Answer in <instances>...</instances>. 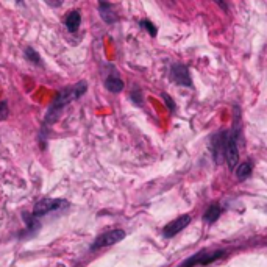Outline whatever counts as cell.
<instances>
[{
    "instance_id": "6da1fadb",
    "label": "cell",
    "mask_w": 267,
    "mask_h": 267,
    "mask_svg": "<svg viewBox=\"0 0 267 267\" xmlns=\"http://www.w3.org/2000/svg\"><path fill=\"white\" fill-rule=\"evenodd\" d=\"M88 91V83L86 81H78L74 86H68L63 91H59L56 94V97L53 98V102L50 104L47 113H46V119H44V127H49L59 119L63 110L74 100H78L81 95Z\"/></svg>"
},
{
    "instance_id": "7a4b0ae2",
    "label": "cell",
    "mask_w": 267,
    "mask_h": 267,
    "mask_svg": "<svg viewBox=\"0 0 267 267\" xmlns=\"http://www.w3.org/2000/svg\"><path fill=\"white\" fill-rule=\"evenodd\" d=\"M69 207V203L63 198H43L39 200L35 208H33V216L35 217H41V216H46L49 213L58 211L61 208H66Z\"/></svg>"
},
{
    "instance_id": "3957f363",
    "label": "cell",
    "mask_w": 267,
    "mask_h": 267,
    "mask_svg": "<svg viewBox=\"0 0 267 267\" xmlns=\"http://www.w3.org/2000/svg\"><path fill=\"white\" fill-rule=\"evenodd\" d=\"M124 238H125V231L120 230V228L107 231V233L95 238V241L91 245V250H98V249H104V247H110V245H114V244L120 242Z\"/></svg>"
},
{
    "instance_id": "277c9868",
    "label": "cell",
    "mask_w": 267,
    "mask_h": 267,
    "mask_svg": "<svg viewBox=\"0 0 267 267\" xmlns=\"http://www.w3.org/2000/svg\"><path fill=\"white\" fill-rule=\"evenodd\" d=\"M223 255H225L223 250H219V252H207V250H202V252H198L197 255L188 258L180 267H194V265H197V264H200V265H208V264L214 262L216 259L222 258Z\"/></svg>"
},
{
    "instance_id": "5b68a950",
    "label": "cell",
    "mask_w": 267,
    "mask_h": 267,
    "mask_svg": "<svg viewBox=\"0 0 267 267\" xmlns=\"http://www.w3.org/2000/svg\"><path fill=\"white\" fill-rule=\"evenodd\" d=\"M191 223V216L189 214H184V216H180L178 219L169 222L166 227L162 230V235L164 238H174L175 235H178L181 230H184Z\"/></svg>"
},
{
    "instance_id": "8992f818",
    "label": "cell",
    "mask_w": 267,
    "mask_h": 267,
    "mask_svg": "<svg viewBox=\"0 0 267 267\" xmlns=\"http://www.w3.org/2000/svg\"><path fill=\"white\" fill-rule=\"evenodd\" d=\"M171 77L175 83L181 85V86H192V81H191V75L188 72V68L183 66V64H174L171 68Z\"/></svg>"
},
{
    "instance_id": "52a82bcc",
    "label": "cell",
    "mask_w": 267,
    "mask_h": 267,
    "mask_svg": "<svg viewBox=\"0 0 267 267\" xmlns=\"http://www.w3.org/2000/svg\"><path fill=\"white\" fill-rule=\"evenodd\" d=\"M98 11H100L102 19H104L107 24H114L116 20H117V16H116V13L113 11L111 4L100 2V4H98Z\"/></svg>"
},
{
    "instance_id": "ba28073f",
    "label": "cell",
    "mask_w": 267,
    "mask_h": 267,
    "mask_svg": "<svg viewBox=\"0 0 267 267\" xmlns=\"http://www.w3.org/2000/svg\"><path fill=\"white\" fill-rule=\"evenodd\" d=\"M64 24H66V28H68L69 33H75V31L78 30L80 24H81V14H80V11H77V10L71 11V13L66 16Z\"/></svg>"
},
{
    "instance_id": "9c48e42d",
    "label": "cell",
    "mask_w": 267,
    "mask_h": 267,
    "mask_svg": "<svg viewBox=\"0 0 267 267\" xmlns=\"http://www.w3.org/2000/svg\"><path fill=\"white\" fill-rule=\"evenodd\" d=\"M105 88L110 91V92H120L122 89H124V81H122L117 75H110L107 80H105Z\"/></svg>"
},
{
    "instance_id": "30bf717a",
    "label": "cell",
    "mask_w": 267,
    "mask_h": 267,
    "mask_svg": "<svg viewBox=\"0 0 267 267\" xmlns=\"http://www.w3.org/2000/svg\"><path fill=\"white\" fill-rule=\"evenodd\" d=\"M252 162L250 161H245V162H241L239 164V168L236 169V175H238V180H245V178H249L252 175Z\"/></svg>"
},
{
    "instance_id": "8fae6325",
    "label": "cell",
    "mask_w": 267,
    "mask_h": 267,
    "mask_svg": "<svg viewBox=\"0 0 267 267\" xmlns=\"http://www.w3.org/2000/svg\"><path fill=\"white\" fill-rule=\"evenodd\" d=\"M219 216H220V207L219 205H211V207L207 210V213H205L203 219L207 220L208 223H213L219 219Z\"/></svg>"
},
{
    "instance_id": "7c38bea8",
    "label": "cell",
    "mask_w": 267,
    "mask_h": 267,
    "mask_svg": "<svg viewBox=\"0 0 267 267\" xmlns=\"http://www.w3.org/2000/svg\"><path fill=\"white\" fill-rule=\"evenodd\" d=\"M24 55H25V58L30 61V63H33V64H38V66H41V68L44 66V64H43V59H41L39 53H38L35 49H31V47H25V50H24Z\"/></svg>"
},
{
    "instance_id": "4fadbf2b",
    "label": "cell",
    "mask_w": 267,
    "mask_h": 267,
    "mask_svg": "<svg viewBox=\"0 0 267 267\" xmlns=\"http://www.w3.org/2000/svg\"><path fill=\"white\" fill-rule=\"evenodd\" d=\"M10 116V110H8V104L7 100H0V120H5Z\"/></svg>"
},
{
    "instance_id": "5bb4252c",
    "label": "cell",
    "mask_w": 267,
    "mask_h": 267,
    "mask_svg": "<svg viewBox=\"0 0 267 267\" xmlns=\"http://www.w3.org/2000/svg\"><path fill=\"white\" fill-rule=\"evenodd\" d=\"M141 27H144L146 30H149V33H150L152 36H156V27H155L152 22H149V20H142V22H141Z\"/></svg>"
},
{
    "instance_id": "9a60e30c",
    "label": "cell",
    "mask_w": 267,
    "mask_h": 267,
    "mask_svg": "<svg viewBox=\"0 0 267 267\" xmlns=\"http://www.w3.org/2000/svg\"><path fill=\"white\" fill-rule=\"evenodd\" d=\"M131 98H133V102H135V104H138V105H141L142 104V97L139 95V91H133L131 92Z\"/></svg>"
},
{
    "instance_id": "2e32d148",
    "label": "cell",
    "mask_w": 267,
    "mask_h": 267,
    "mask_svg": "<svg viewBox=\"0 0 267 267\" xmlns=\"http://www.w3.org/2000/svg\"><path fill=\"white\" fill-rule=\"evenodd\" d=\"M162 97H164V100H166V105H169L171 111H174V110H175V105H174V102H172V98H171L169 95H166V94H162Z\"/></svg>"
},
{
    "instance_id": "e0dca14e",
    "label": "cell",
    "mask_w": 267,
    "mask_h": 267,
    "mask_svg": "<svg viewBox=\"0 0 267 267\" xmlns=\"http://www.w3.org/2000/svg\"><path fill=\"white\" fill-rule=\"evenodd\" d=\"M47 4L52 5V7H58V5H63V2H50V0H47Z\"/></svg>"
}]
</instances>
